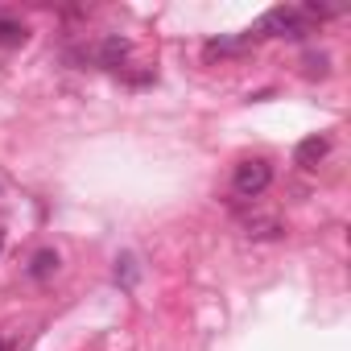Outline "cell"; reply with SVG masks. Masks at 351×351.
<instances>
[{
  "label": "cell",
  "mask_w": 351,
  "mask_h": 351,
  "mask_svg": "<svg viewBox=\"0 0 351 351\" xmlns=\"http://www.w3.org/2000/svg\"><path fill=\"white\" fill-rule=\"evenodd\" d=\"M269 182H273V165H269L265 157H248V161H240L236 173H232V191H236L240 199H256V195H265Z\"/></svg>",
  "instance_id": "6da1fadb"
},
{
  "label": "cell",
  "mask_w": 351,
  "mask_h": 351,
  "mask_svg": "<svg viewBox=\"0 0 351 351\" xmlns=\"http://www.w3.org/2000/svg\"><path fill=\"white\" fill-rule=\"evenodd\" d=\"M326 153H330V136H306V141L298 145V153H293V157H298V165H302V169H314Z\"/></svg>",
  "instance_id": "7a4b0ae2"
},
{
  "label": "cell",
  "mask_w": 351,
  "mask_h": 351,
  "mask_svg": "<svg viewBox=\"0 0 351 351\" xmlns=\"http://www.w3.org/2000/svg\"><path fill=\"white\" fill-rule=\"evenodd\" d=\"M124 58H128V42L124 38H104L99 42V66H108V71H120L124 66Z\"/></svg>",
  "instance_id": "3957f363"
},
{
  "label": "cell",
  "mask_w": 351,
  "mask_h": 351,
  "mask_svg": "<svg viewBox=\"0 0 351 351\" xmlns=\"http://www.w3.org/2000/svg\"><path fill=\"white\" fill-rule=\"evenodd\" d=\"M58 265H62L58 252H54V248H42V252H34V261H29V277H34V281H50V277L58 273Z\"/></svg>",
  "instance_id": "277c9868"
},
{
  "label": "cell",
  "mask_w": 351,
  "mask_h": 351,
  "mask_svg": "<svg viewBox=\"0 0 351 351\" xmlns=\"http://www.w3.org/2000/svg\"><path fill=\"white\" fill-rule=\"evenodd\" d=\"M25 42H29L25 21H17V17H9V13H0V46H25Z\"/></svg>",
  "instance_id": "5b68a950"
},
{
  "label": "cell",
  "mask_w": 351,
  "mask_h": 351,
  "mask_svg": "<svg viewBox=\"0 0 351 351\" xmlns=\"http://www.w3.org/2000/svg\"><path fill=\"white\" fill-rule=\"evenodd\" d=\"M306 66H310L306 75H326V54H318V58L310 54V58H306Z\"/></svg>",
  "instance_id": "8992f818"
},
{
  "label": "cell",
  "mask_w": 351,
  "mask_h": 351,
  "mask_svg": "<svg viewBox=\"0 0 351 351\" xmlns=\"http://www.w3.org/2000/svg\"><path fill=\"white\" fill-rule=\"evenodd\" d=\"M0 351H13V343H9V339H0Z\"/></svg>",
  "instance_id": "52a82bcc"
},
{
  "label": "cell",
  "mask_w": 351,
  "mask_h": 351,
  "mask_svg": "<svg viewBox=\"0 0 351 351\" xmlns=\"http://www.w3.org/2000/svg\"><path fill=\"white\" fill-rule=\"evenodd\" d=\"M0 244H5V240H0Z\"/></svg>",
  "instance_id": "ba28073f"
}]
</instances>
